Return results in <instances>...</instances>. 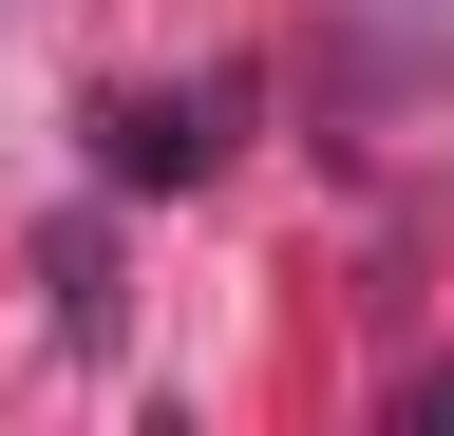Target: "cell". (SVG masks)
Wrapping results in <instances>:
<instances>
[{
  "label": "cell",
  "mask_w": 454,
  "mask_h": 436,
  "mask_svg": "<svg viewBox=\"0 0 454 436\" xmlns=\"http://www.w3.org/2000/svg\"><path fill=\"white\" fill-rule=\"evenodd\" d=\"M208 152H227V76L208 95H95V171L114 190H190Z\"/></svg>",
  "instance_id": "obj_1"
},
{
  "label": "cell",
  "mask_w": 454,
  "mask_h": 436,
  "mask_svg": "<svg viewBox=\"0 0 454 436\" xmlns=\"http://www.w3.org/2000/svg\"><path fill=\"white\" fill-rule=\"evenodd\" d=\"M57 322H76V342H114V247H95V228H57Z\"/></svg>",
  "instance_id": "obj_2"
}]
</instances>
